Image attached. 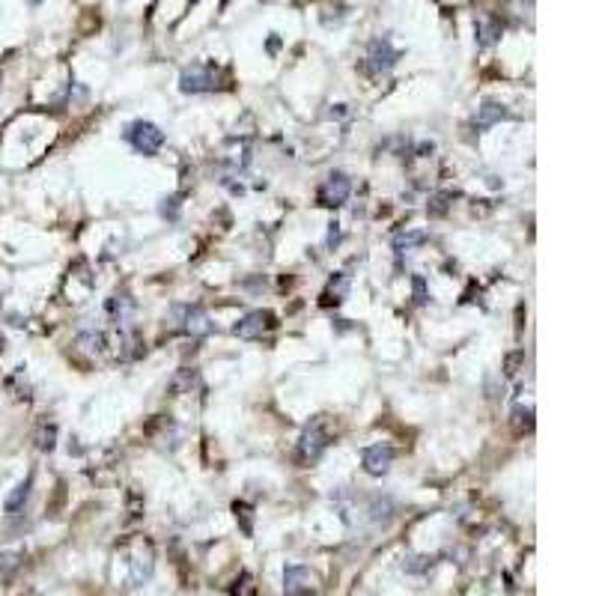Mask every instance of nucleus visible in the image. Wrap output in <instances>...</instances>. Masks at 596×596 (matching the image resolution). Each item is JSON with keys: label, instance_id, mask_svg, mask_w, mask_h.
I'll list each match as a JSON object with an SVG mask.
<instances>
[{"label": "nucleus", "instance_id": "obj_1", "mask_svg": "<svg viewBox=\"0 0 596 596\" xmlns=\"http://www.w3.org/2000/svg\"><path fill=\"white\" fill-rule=\"evenodd\" d=\"M331 444V435L325 429L322 420H313V424L301 432V439H298V450H296V462L298 465H313L322 459V454L328 450Z\"/></svg>", "mask_w": 596, "mask_h": 596}, {"label": "nucleus", "instance_id": "obj_2", "mask_svg": "<svg viewBox=\"0 0 596 596\" xmlns=\"http://www.w3.org/2000/svg\"><path fill=\"white\" fill-rule=\"evenodd\" d=\"M125 140L143 155H155L158 150L164 147V132L150 120H137L125 128Z\"/></svg>", "mask_w": 596, "mask_h": 596}, {"label": "nucleus", "instance_id": "obj_3", "mask_svg": "<svg viewBox=\"0 0 596 596\" xmlns=\"http://www.w3.org/2000/svg\"><path fill=\"white\" fill-rule=\"evenodd\" d=\"M173 316H176V325L194 340L206 337V334H212V328H215L209 313L203 308H194V304H176V308H173Z\"/></svg>", "mask_w": 596, "mask_h": 596}, {"label": "nucleus", "instance_id": "obj_4", "mask_svg": "<svg viewBox=\"0 0 596 596\" xmlns=\"http://www.w3.org/2000/svg\"><path fill=\"white\" fill-rule=\"evenodd\" d=\"M319 590V578L310 566L293 563L283 570V596H313Z\"/></svg>", "mask_w": 596, "mask_h": 596}, {"label": "nucleus", "instance_id": "obj_5", "mask_svg": "<svg viewBox=\"0 0 596 596\" xmlns=\"http://www.w3.org/2000/svg\"><path fill=\"white\" fill-rule=\"evenodd\" d=\"M349 194H352V182H349L346 173L334 170V173H328V179H325L322 185H319L316 200H319V206L337 209V206H343V203L349 200Z\"/></svg>", "mask_w": 596, "mask_h": 596}, {"label": "nucleus", "instance_id": "obj_6", "mask_svg": "<svg viewBox=\"0 0 596 596\" xmlns=\"http://www.w3.org/2000/svg\"><path fill=\"white\" fill-rule=\"evenodd\" d=\"M266 328H274V316L266 310H251L232 325V334L242 340H257V337H263Z\"/></svg>", "mask_w": 596, "mask_h": 596}, {"label": "nucleus", "instance_id": "obj_7", "mask_svg": "<svg viewBox=\"0 0 596 596\" xmlns=\"http://www.w3.org/2000/svg\"><path fill=\"white\" fill-rule=\"evenodd\" d=\"M397 60H400V51L390 45V39H373L370 42V48H367V66H370V72L382 75V72L394 69Z\"/></svg>", "mask_w": 596, "mask_h": 596}, {"label": "nucleus", "instance_id": "obj_8", "mask_svg": "<svg viewBox=\"0 0 596 596\" xmlns=\"http://www.w3.org/2000/svg\"><path fill=\"white\" fill-rule=\"evenodd\" d=\"M179 86H182V93H209L215 90V72L209 66H203V63H194V66H188L182 72V78H179Z\"/></svg>", "mask_w": 596, "mask_h": 596}, {"label": "nucleus", "instance_id": "obj_9", "mask_svg": "<svg viewBox=\"0 0 596 596\" xmlns=\"http://www.w3.org/2000/svg\"><path fill=\"white\" fill-rule=\"evenodd\" d=\"M390 462H394V447L390 444H370V447H364V454H361V465H364V471L373 477L388 474Z\"/></svg>", "mask_w": 596, "mask_h": 596}, {"label": "nucleus", "instance_id": "obj_10", "mask_svg": "<svg viewBox=\"0 0 596 596\" xmlns=\"http://www.w3.org/2000/svg\"><path fill=\"white\" fill-rule=\"evenodd\" d=\"M507 116H510V111H507L501 101H483V105L477 108L474 125H477V128H489V125H495V123L507 120Z\"/></svg>", "mask_w": 596, "mask_h": 596}, {"label": "nucleus", "instance_id": "obj_11", "mask_svg": "<svg viewBox=\"0 0 596 596\" xmlns=\"http://www.w3.org/2000/svg\"><path fill=\"white\" fill-rule=\"evenodd\" d=\"M108 313L116 325H125V322H132V316H135V301L128 298V296H113L108 298Z\"/></svg>", "mask_w": 596, "mask_h": 596}, {"label": "nucleus", "instance_id": "obj_12", "mask_svg": "<svg viewBox=\"0 0 596 596\" xmlns=\"http://www.w3.org/2000/svg\"><path fill=\"white\" fill-rule=\"evenodd\" d=\"M30 489H33V474H27L24 480L9 492V498H6V513H9V516H16V513H21V510H24L27 498H30Z\"/></svg>", "mask_w": 596, "mask_h": 596}, {"label": "nucleus", "instance_id": "obj_13", "mask_svg": "<svg viewBox=\"0 0 596 596\" xmlns=\"http://www.w3.org/2000/svg\"><path fill=\"white\" fill-rule=\"evenodd\" d=\"M128 573H132V581H135V585H143V581H150V575H152V549H147V555H143V551H135V555H132V563H128Z\"/></svg>", "mask_w": 596, "mask_h": 596}, {"label": "nucleus", "instance_id": "obj_14", "mask_svg": "<svg viewBox=\"0 0 596 596\" xmlns=\"http://www.w3.org/2000/svg\"><path fill=\"white\" fill-rule=\"evenodd\" d=\"M75 346L81 349V352H86V355H101V352H105V346H108V337L101 331H81L75 337Z\"/></svg>", "mask_w": 596, "mask_h": 596}, {"label": "nucleus", "instance_id": "obj_15", "mask_svg": "<svg viewBox=\"0 0 596 596\" xmlns=\"http://www.w3.org/2000/svg\"><path fill=\"white\" fill-rule=\"evenodd\" d=\"M194 385H197V370H194V367H182V370L167 382V390H170L173 397H182V394H191Z\"/></svg>", "mask_w": 596, "mask_h": 596}, {"label": "nucleus", "instance_id": "obj_16", "mask_svg": "<svg viewBox=\"0 0 596 596\" xmlns=\"http://www.w3.org/2000/svg\"><path fill=\"white\" fill-rule=\"evenodd\" d=\"M346 293H349V274H334L328 289L322 293V304H325V308H331V304L337 308V304L346 298Z\"/></svg>", "mask_w": 596, "mask_h": 596}, {"label": "nucleus", "instance_id": "obj_17", "mask_svg": "<svg viewBox=\"0 0 596 596\" xmlns=\"http://www.w3.org/2000/svg\"><path fill=\"white\" fill-rule=\"evenodd\" d=\"M420 244H427V232H420V230H409V232H400V236H394V251L397 254L415 251V248H420Z\"/></svg>", "mask_w": 596, "mask_h": 596}, {"label": "nucleus", "instance_id": "obj_18", "mask_svg": "<svg viewBox=\"0 0 596 596\" xmlns=\"http://www.w3.org/2000/svg\"><path fill=\"white\" fill-rule=\"evenodd\" d=\"M513 429L516 432H525V429H534V405L528 403H519L513 409Z\"/></svg>", "mask_w": 596, "mask_h": 596}, {"label": "nucleus", "instance_id": "obj_19", "mask_svg": "<svg viewBox=\"0 0 596 596\" xmlns=\"http://www.w3.org/2000/svg\"><path fill=\"white\" fill-rule=\"evenodd\" d=\"M450 203H454V194L450 191H439V194H432L429 203H427V212L429 218H444L450 212Z\"/></svg>", "mask_w": 596, "mask_h": 596}, {"label": "nucleus", "instance_id": "obj_20", "mask_svg": "<svg viewBox=\"0 0 596 596\" xmlns=\"http://www.w3.org/2000/svg\"><path fill=\"white\" fill-rule=\"evenodd\" d=\"M232 513H236V522H242V534L254 536V507L244 501H236L232 504Z\"/></svg>", "mask_w": 596, "mask_h": 596}, {"label": "nucleus", "instance_id": "obj_21", "mask_svg": "<svg viewBox=\"0 0 596 596\" xmlns=\"http://www.w3.org/2000/svg\"><path fill=\"white\" fill-rule=\"evenodd\" d=\"M57 444V427L54 424H42L39 432H36V447L42 450V454H51Z\"/></svg>", "mask_w": 596, "mask_h": 596}, {"label": "nucleus", "instance_id": "obj_22", "mask_svg": "<svg viewBox=\"0 0 596 596\" xmlns=\"http://www.w3.org/2000/svg\"><path fill=\"white\" fill-rule=\"evenodd\" d=\"M21 561H24V551H4L0 555V575L9 578L21 566Z\"/></svg>", "mask_w": 596, "mask_h": 596}, {"label": "nucleus", "instance_id": "obj_23", "mask_svg": "<svg viewBox=\"0 0 596 596\" xmlns=\"http://www.w3.org/2000/svg\"><path fill=\"white\" fill-rule=\"evenodd\" d=\"M477 33H480V45H495L501 36V24L498 21H480L477 24Z\"/></svg>", "mask_w": 596, "mask_h": 596}, {"label": "nucleus", "instance_id": "obj_24", "mask_svg": "<svg viewBox=\"0 0 596 596\" xmlns=\"http://www.w3.org/2000/svg\"><path fill=\"white\" fill-rule=\"evenodd\" d=\"M522 364H525V349H516V352L507 355V361H504V373H507V376H516Z\"/></svg>", "mask_w": 596, "mask_h": 596}, {"label": "nucleus", "instance_id": "obj_25", "mask_svg": "<svg viewBox=\"0 0 596 596\" xmlns=\"http://www.w3.org/2000/svg\"><path fill=\"white\" fill-rule=\"evenodd\" d=\"M412 286H415V301H417V304H427L429 296H427V283H424V278H420V274H415V278H412Z\"/></svg>", "mask_w": 596, "mask_h": 596}, {"label": "nucleus", "instance_id": "obj_26", "mask_svg": "<svg viewBox=\"0 0 596 596\" xmlns=\"http://www.w3.org/2000/svg\"><path fill=\"white\" fill-rule=\"evenodd\" d=\"M179 200H182V197H167V200H164V206H162V215H164V218H170V221L179 215Z\"/></svg>", "mask_w": 596, "mask_h": 596}, {"label": "nucleus", "instance_id": "obj_27", "mask_svg": "<svg viewBox=\"0 0 596 596\" xmlns=\"http://www.w3.org/2000/svg\"><path fill=\"white\" fill-rule=\"evenodd\" d=\"M340 239V230H337V224H331V232H328V244H334Z\"/></svg>", "mask_w": 596, "mask_h": 596}, {"label": "nucleus", "instance_id": "obj_28", "mask_svg": "<svg viewBox=\"0 0 596 596\" xmlns=\"http://www.w3.org/2000/svg\"><path fill=\"white\" fill-rule=\"evenodd\" d=\"M4 346H6V340H4V334H0V352H4Z\"/></svg>", "mask_w": 596, "mask_h": 596}]
</instances>
